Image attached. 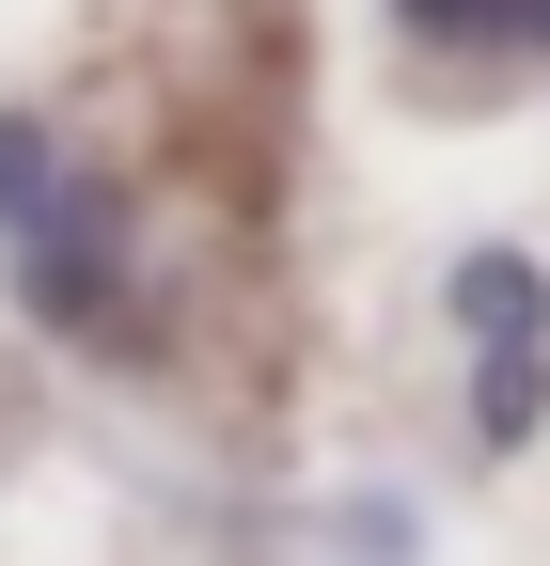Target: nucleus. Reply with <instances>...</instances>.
<instances>
[{
    "label": "nucleus",
    "mask_w": 550,
    "mask_h": 566,
    "mask_svg": "<svg viewBox=\"0 0 550 566\" xmlns=\"http://www.w3.org/2000/svg\"><path fill=\"white\" fill-rule=\"evenodd\" d=\"M456 331L488 346V409H472V441L519 457L535 409H550V283H535V252H472V268H456Z\"/></svg>",
    "instance_id": "obj_1"
},
{
    "label": "nucleus",
    "mask_w": 550,
    "mask_h": 566,
    "mask_svg": "<svg viewBox=\"0 0 550 566\" xmlns=\"http://www.w3.org/2000/svg\"><path fill=\"white\" fill-rule=\"evenodd\" d=\"M0 252H17V300H32V315H47L63 346L126 331V237H110V205H95L80 174H63V205H47L32 237H0Z\"/></svg>",
    "instance_id": "obj_2"
},
{
    "label": "nucleus",
    "mask_w": 550,
    "mask_h": 566,
    "mask_svg": "<svg viewBox=\"0 0 550 566\" xmlns=\"http://www.w3.org/2000/svg\"><path fill=\"white\" fill-rule=\"evenodd\" d=\"M47 205H63V142H47L32 111H0V237H32Z\"/></svg>",
    "instance_id": "obj_3"
}]
</instances>
